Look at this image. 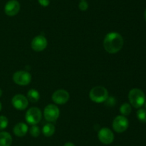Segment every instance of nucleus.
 Instances as JSON below:
<instances>
[{
	"label": "nucleus",
	"mask_w": 146,
	"mask_h": 146,
	"mask_svg": "<svg viewBox=\"0 0 146 146\" xmlns=\"http://www.w3.org/2000/svg\"><path fill=\"white\" fill-rule=\"evenodd\" d=\"M89 97L93 102L96 103L104 102L108 97V92L106 88L102 86H96L91 89Z\"/></svg>",
	"instance_id": "nucleus-3"
},
{
	"label": "nucleus",
	"mask_w": 146,
	"mask_h": 146,
	"mask_svg": "<svg viewBox=\"0 0 146 146\" xmlns=\"http://www.w3.org/2000/svg\"><path fill=\"white\" fill-rule=\"evenodd\" d=\"M27 97L29 101L32 102H36L40 98L39 92L36 90L31 89L27 93Z\"/></svg>",
	"instance_id": "nucleus-16"
},
{
	"label": "nucleus",
	"mask_w": 146,
	"mask_h": 146,
	"mask_svg": "<svg viewBox=\"0 0 146 146\" xmlns=\"http://www.w3.org/2000/svg\"><path fill=\"white\" fill-rule=\"evenodd\" d=\"M145 108H146V101L145 102Z\"/></svg>",
	"instance_id": "nucleus-27"
},
{
	"label": "nucleus",
	"mask_w": 146,
	"mask_h": 146,
	"mask_svg": "<svg viewBox=\"0 0 146 146\" xmlns=\"http://www.w3.org/2000/svg\"><path fill=\"white\" fill-rule=\"evenodd\" d=\"M40 133H41V131H40L39 127L36 125H33L31 127V129H30V134H31V136L34 137H37L38 136H39Z\"/></svg>",
	"instance_id": "nucleus-19"
},
{
	"label": "nucleus",
	"mask_w": 146,
	"mask_h": 146,
	"mask_svg": "<svg viewBox=\"0 0 146 146\" xmlns=\"http://www.w3.org/2000/svg\"><path fill=\"white\" fill-rule=\"evenodd\" d=\"M11 103H12L13 106L19 110H25L29 104L28 99L25 96L21 94L14 95L11 100Z\"/></svg>",
	"instance_id": "nucleus-9"
},
{
	"label": "nucleus",
	"mask_w": 146,
	"mask_h": 146,
	"mask_svg": "<svg viewBox=\"0 0 146 146\" xmlns=\"http://www.w3.org/2000/svg\"><path fill=\"white\" fill-rule=\"evenodd\" d=\"M31 48L36 52L43 51L47 46V40L45 37L38 35L34 37L31 43Z\"/></svg>",
	"instance_id": "nucleus-12"
},
{
	"label": "nucleus",
	"mask_w": 146,
	"mask_h": 146,
	"mask_svg": "<svg viewBox=\"0 0 146 146\" xmlns=\"http://www.w3.org/2000/svg\"><path fill=\"white\" fill-rule=\"evenodd\" d=\"M59 109L55 104H48L44 108V117H45V119L47 121L50 122V123H54V122L56 121V120L59 117Z\"/></svg>",
	"instance_id": "nucleus-5"
},
{
	"label": "nucleus",
	"mask_w": 146,
	"mask_h": 146,
	"mask_svg": "<svg viewBox=\"0 0 146 146\" xmlns=\"http://www.w3.org/2000/svg\"><path fill=\"white\" fill-rule=\"evenodd\" d=\"M42 133L46 137H51L55 133V126L51 123H47L43 127Z\"/></svg>",
	"instance_id": "nucleus-15"
},
{
	"label": "nucleus",
	"mask_w": 146,
	"mask_h": 146,
	"mask_svg": "<svg viewBox=\"0 0 146 146\" xmlns=\"http://www.w3.org/2000/svg\"><path fill=\"white\" fill-rule=\"evenodd\" d=\"M20 10V4L17 0H9L4 7V11L9 17L17 15Z\"/></svg>",
	"instance_id": "nucleus-11"
},
{
	"label": "nucleus",
	"mask_w": 146,
	"mask_h": 146,
	"mask_svg": "<svg viewBox=\"0 0 146 146\" xmlns=\"http://www.w3.org/2000/svg\"><path fill=\"white\" fill-rule=\"evenodd\" d=\"M8 119L4 115L0 116V130H4L8 125Z\"/></svg>",
	"instance_id": "nucleus-20"
},
{
	"label": "nucleus",
	"mask_w": 146,
	"mask_h": 146,
	"mask_svg": "<svg viewBox=\"0 0 146 146\" xmlns=\"http://www.w3.org/2000/svg\"><path fill=\"white\" fill-rule=\"evenodd\" d=\"M144 17H145V21H146V9H145V13H144Z\"/></svg>",
	"instance_id": "nucleus-24"
},
{
	"label": "nucleus",
	"mask_w": 146,
	"mask_h": 146,
	"mask_svg": "<svg viewBox=\"0 0 146 146\" xmlns=\"http://www.w3.org/2000/svg\"><path fill=\"white\" fill-rule=\"evenodd\" d=\"M42 117L41 112L38 107H33L29 109L26 113L25 118L27 123L32 125H35L40 122Z\"/></svg>",
	"instance_id": "nucleus-4"
},
{
	"label": "nucleus",
	"mask_w": 146,
	"mask_h": 146,
	"mask_svg": "<svg viewBox=\"0 0 146 146\" xmlns=\"http://www.w3.org/2000/svg\"><path fill=\"white\" fill-rule=\"evenodd\" d=\"M12 137L11 135L5 131L0 132V146H11Z\"/></svg>",
	"instance_id": "nucleus-14"
},
{
	"label": "nucleus",
	"mask_w": 146,
	"mask_h": 146,
	"mask_svg": "<svg viewBox=\"0 0 146 146\" xmlns=\"http://www.w3.org/2000/svg\"><path fill=\"white\" fill-rule=\"evenodd\" d=\"M128 100L131 105L135 108H140L145 102V95L143 92L138 88H133L129 92Z\"/></svg>",
	"instance_id": "nucleus-2"
},
{
	"label": "nucleus",
	"mask_w": 146,
	"mask_h": 146,
	"mask_svg": "<svg viewBox=\"0 0 146 146\" xmlns=\"http://www.w3.org/2000/svg\"><path fill=\"white\" fill-rule=\"evenodd\" d=\"M98 137L100 141L105 145L111 144L114 140V135L112 130L108 127L101 128L98 132Z\"/></svg>",
	"instance_id": "nucleus-8"
},
{
	"label": "nucleus",
	"mask_w": 146,
	"mask_h": 146,
	"mask_svg": "<svg viewBox=\"0 0 146 146\" xmlns=\"http://www.w3.org/2000/svg\"><path fill=\"white\" fill-rule=\"evenodd\" d=\"M13 132L18 137H24L28 132V126L24 123H19L14 127Z\"/></svg>",
	"instance_id": "nucleus-13"
},
{
	"label": "nucleus",
	"mask_w": 146,
	"mask_h": 146,
	"mask_svg": "<svg viewBox=\"0 0 146 146\" xmlns=\"http://www.w3.org/2000/svg\"><path fill=\"white\" fill-rule=\"evenodd\" d=\"M137 117L138 120L141 123H146V110L145 109H140L137 112Z\"/></svg>",
	"instance_id": "nucleus-18"
},
{
	"label": "nucleus",
	"mask_w": 146,
	"mask_h": 146,
	"mask_svg": "<svg viewBox=\"0 0 146 146\" xmlns=\"http://www.w3.org/2000/svg\"><path fill=\"white\" fill-rule=\"evenodd\" d=\"M52 100L58 104H64L69 100V93L65 90H58L52 94Z\"/></svg>",
	"instance_id": "nucleus-10"
},
{
	"label": "nucleus",
	"mask_w": 146,
	"mask_h": 146,
	"mask_svg": "<svg viewBox=\"0 0 146 146\" xmlns=\"http://www.w3.org/2000/svg\"><path fill=\"white\" fill-rule=\"evenodd\" d=\"M1 110V103L0 102V111Z\"/></svg>",
	"instance_id": "nucleus-26"
},
{
	"label": "nucleus",
	"mask_w": 146,
	"mask_h": 146,
	"mask_svg": "<svg viewBox=\"0 0 146 146\" xmlns=\"http://www.w3.org/2000/svg\"><path fill=\"white\" fill-rule=\"evenodd\" d=\"M64 146H75V145L74 143H71V142H68V143H66Z\"/></svg>",
	"instance_id": "nucleus-23"
},
{
	"label": "nucleus",
	"mask_w": 146,
	"mask_h": 146,
	"mask_svg": "<svg viewBox=\"0 0 146 146\" xmlns=\"http://www.w3.org/2000/svg\"><path fill=\"white\" fill-rule=\"evenodd\" d=\"M38 3L42 6V7H44L48 6V4H49L50 3L49 0H38Z\"/></svg>",
	"instance_id": "nucleus-22"
},
{
	"label": "nucleus",
	"mask_w": 146,
	"mask_h": 146,
	"mask_svg": "<svg viewBox=\"0 0 146 146\" xmlns=\"http://www.w3.org/2000/svg\"><path fill=\"white\" fill-rule=\"evenodd\" d=\"M124 44L123 37L118 32H110L105 37L104 47L107 52L115 54L122 49Z\"/></svg>",
	"instance_id": "nucleus-1"
},
{
	"label": "nucleus",
	"mask_w": 146,
	"mask_h": 146,
	"mask_svg": "<svg viewBox=\"0 0 146 146\" xmlns=\"http://www.w3.org/2000/svg\"><path fill=\"white\" fill-rule=\"evenodd\" d=\"M1 94H2V90H1V89H0V97H1Z\"/></svg>",
	"instance_id": "nucleus-25"
},
{
	"label": "nucleus",
	"mask_w": 146,
	"mask_h": 146,
	"mask_svg": "<svg viewBox=\"0 0 146 146\" xmlns=\"http://www.w3.org/2000/svg\"><path fill=\"white\" fill-rule=\"evenodd\" d=\"M81 1H83V0H81Z\"/></svg>",
	"instance_id": "nucleus-28"
},
{
	"label": "nucleus",
	"mask_w": 146,
	"mask_h": 146,
	"mask_svg": "<svg viewBox=\"0 0 146 146\" xmlns=\"http://www.w3.org/2000/svg\"><path fill=\"white\" fill-rule=\"evenodd\" d=\"M129 122L128 119L123 115H118L113 121V128L116 133H121L128 129Z\"/></svg>",
	"instance_id": "nucleus-6"
},
{
	"label": "nucleus",
	"mask_w": 146,
	"mask_h": 146,
	"mask_svg": "<svg viewBox=\"0 0 146 146\" xmlns=\"http://www.w3.org/2000/svg\"><path fill=\"white\" fill-rule=\"evenodd\" d=\"M131 111H132V108H131V104H128V103H124L120 107V112L123 116L129 115Z\"/></svg>",
	"instance_id": "nucleus-17"
},
{
	"label": "nucleus",
	"mask_w": 146,
	"mask_h": 146,
	"mask_svg": "<svg viewBox=\"0 0 146 146\" xmlns=\"http://www.w3.org/2000/svg\"><path fill=\"white\" fill-rule=\"evenodd\" d=\"M78 7H79L81 11H86L88 8V4L85 0H83V1H80L79 4H78Z\"/></svg>",
	"instance_id": "nucleus-21"
},
{
	"label": "nucleus",
	"mask_w": 146,
	"mask_h": 146,
	"mask_svg": "<svg viewBox=\"0 0 146 146\" xmlns=\"http://www.w3.org/2000/svg\"><path fill=\"white\" fill-rule=\"evenodd\" d=\"M13 80L19 85L25 86L31 82V75L27 71H17L13 75Z\"/></svg>",
	"instance_id": "nucleus-7"
}]
</instances>
